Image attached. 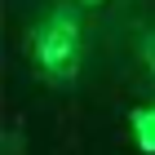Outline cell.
<instances>
[{
	"instance_id": "6da1fadb",
	"label": "cell",
	"mask_w": 155,
	"mask_h": 155,
	"mask_svg": "<svg viewBox=\"0 0 155 155\" xmlns=\"http://www.w3.org/2000/svg\"><path fill=\"white\" fill-rule=\"evenodd\" d=\"M36 53H40V67H45V71L62 75V80L75 75V67H80V27H75L71 13H58V18L40 31Z\"/></svg>"
}]
</instances>
